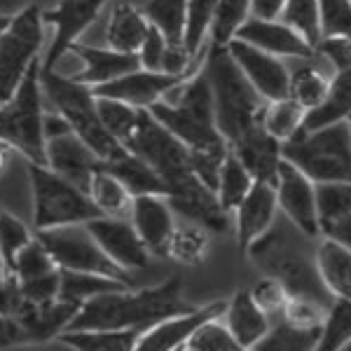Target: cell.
Segmentation results:
<instances>
[{"instance_id": "cell-1", "label": "cell", "mask_w": 351, "mask_h": 351, "mask_svg": "<svg viewBox=\"0 0 351 351\" xmlns=\"http://www.w3.org/2000/svg\"><path fill=\"white\" fill-rule=\"evenodd\" d=\"M319 239L321 237L307 234L279 213L274 225L246 248V256L263 276L279 281L288 298L309 300L330 309L335 298L324 286L316 265Z\"/></svg>"}, {"instance_id": "cell-2", "label": "cell", "mask_w": 351, "mask_h": 351, "mask_svg": "<svg viewBox=\"0 0 351 351\" xmlns=\"http://www.w3.org/2000/svg\"><path fill=\"white\" fill-rule=\"evenodd\" d=\"M195 309L183 298L178 276L150 288H122L84 302L68 330H141ZM66 330V332H68Z\"/></svg>"}, {"instance_id": "cell-3", "label": "cell", "mask_w": 351, "mask_h": 351, "mask_svg": "<svg viewBox=\"0 0 351 351\" xmlns=\"http://www.w3.org/2000/svg\"><path fill=\"white\" fill-rule=\"evenodd\" d=\"M150 115L171 132L190 152L223 148L228 141L218 132L213 92L204 68L180 80L176 87L150 106Z\"/></svg>"}, {"instance_id": "cell-4", "label": "cell", "mask_w": 351, "mask_h": 351, "mask_svg": "<svg viewBox=\"0 0 351 351\" xmlns=\"http://www.w3.org/2000/svg\"><path fill=\"white\" fill-rule=\"evenodd\" d=\"M202 68L213 92L218 132L223 134L228 145H232L253 127H258L267 101L260 99V94L248 84L239 66L230 56L228 47L208 45Z\"/></svg>"}, {"instance_id": "cell-5", "label": "cell", "mask_w": 351, "mask_h": 351, "mask_svg": "<svg viewBox=\"0 0 351 351\" xmlns=\"http://www.w3.org/2000/svg\"><path fill=\"white\" fill-rule=\"evenodd\" d=\"M40 87L45 101H49L52 110L59 112L61 117H66L73 134L80 141H84V145L101 162L108 164L120 160L122 155H127V150L101 124L99 108H96V94L92 87L75 80H68V77H61L52 71H43V68H40Z\"/></svg>"}, {"instance_id": "cell-6", "label": "cell", "mask_w": 351, "mask_h": 351, "mask_svg": "<svg viewBox=\"0 0 351 351\" xmlns=\"http://www.w3.org/2000/svg\"><path fill=\"white\" fill-rule=\"evenodd\" d=\"M284 162L319 183H351V124L300 132L281 148Z\"/></svg>"}, {"instance_id": "cell-7", "label": "cell", "mask_w": 351, "mask_h": 351, "mask_svg": "<svg viewBox=\"0 0 351 351\" xmlns=\"http://www.w3.org/2000/svg\"><path fill=\"white\" fill-rule=\"evenodd\" d=\"M43 59L28 71L21 87L10 101L0 106V143L19 152L28 164L45 167V96L40 87Z\"/></svg>"}, {"instance_id": "cell-8", "label": "cell", "mask_w": 351, "mask_h": 351, "mask_svg": "<svg viewBox=\"0 0 351 351\" xmlns=\"http://www.w3.org/2000/svg\"><path fill=\"white\" fill-rule=\"evenodd\" d=\"M33 197V232L87 225L101 218V211L94 206L92 197L75 188L52 169L40 164H26Z\"/></svg>"}, {"instance_id": "cell-9", "label": "cell", "mask_w": 351, "mask_h": 351, "mask_svg": "<svg viewBox=\"0 0 351 351\" xmlns=\"http://www.w3.org/2000/svg\"><path fill=\"white\" fill-rule=\"evenodd\" d=\"M43 40L45 21L38 3L10 19L0 36V106L12 99L33 64L43 59Z\"/></svg>"}, {"instance_id": "cell-10", "label": "cell", "mask_w": 351, "mask_h": 351, "mask_svg": "<svg viewBox=\"0 0 351 351\" xmlns=\"http://www.w3.org/2000/svg\"><path fill=\"white\" fill-rule=\"evenodd\" d=\"M43 246L49 251L54 265L61 271H84V274H104L110 279L132 284L127 271H122L106 256L99 241L89 232L87 225H71V228L36 232Z\"/></svg>"}, {"instance_id": "cell-11", "label": "cell", "mask_w": 351, "mask_h": 351, "mask_svg": "<svg viewBox=\"0 0 351 351\" xmlns=\"http://www.w3.org/2000/svg\"><path fill=\"white\" fill-rule=\"evenodd\" d=\"M124 150L141 157L145 164H150L167 183V190L178 180L192 176L190 150L162 122H157L150 115V110H143L138 129H136V134L132 136V141H129Z\"/></svg>"}, {"instance_id": "cell-12", "label": "cell", "mask_w": 351, "mask_h": 351, "mask_svg": "<svg viewBox=\"0 0 351 351\" xmlns=\"http://www.w3.org/2000/svg\"><path fill=\"white\" fill-rule=\"evenodd\" d=\"M108 0H59L52 10H43L45 26H52L54 36L49 49L43 56V68L52 71L56 61L89 31V26L99 19L101 10Z\"/></svg>"}, {"instance_id": "cell-13", "label": "cell", "mask_w": 351, "mask_h": 351, "mask_svg": "<svg viewBox=\"0 0 351 351\" xmlns=\"http://www.w3.org/2000/svg\"><path fill=\"white\" fill-rule=\"evenodd\" d=\"M228 52L234 59V64L239 66L248 84L260 94V99H286L288 89H291V66H288V61L271 56L241 40H232L228 45Z\"/></svg>"}, {"instance_id": "cell-14", "label": "cell", "mask_w": 351, "mask_h": 351, "mask_svg": "<svg viewBox=\"0 0 351 351\" xmlns=\"http://www.w3.org/2000/svg\"><path fill=\"white\" fill-rule=\"evenodd\" d=\"M169 204L176 216H183L188 223H195L208 232H228L232 228V216L220 206L216 192L204 185L195 173L178 180L169 188Z\"/></svg>"}, {"instance_id": "cell-15", "label": "cell", "mask_w": 351, "mask_h": 351, "mask_svg": "<svg viewBox=\"0 0 351 351\" xmlns=\"http://www.w3.org/2000/svg\"><path fill=\"white\" fill-rule=\"evenodd\" d=\"M279 213L291 220L295 228L311 237H321L319 213H316V183L307 178L293 164L281 162L274 180Z\"/></svg>"}, {"instance_id": "cell-16", "label": "cell", "mask_w": 351, "mask_h": 351, "mask_svg": "<svg viewBox=\"0 0 351 351\" xmlns=\"http://www.w3.org/2000/svg\"><path fill=\"white\" fill-rule=\"evenodd\" d=\"M225 307H228V300H216V302L202 304V307H195L185 314L164 319L141 332L134 351H178L188 347L197 328L206 324L208 319L223 316Z\"/></svg>"}, {"instance_id": "cell-17", "label": "cell", "mask_w": 351, "mask_h": 351, "mask_svg": "<svg viewBox=\"0 0 351 351\" xmlns=\"http://www.w3.org/2000/svg\"><path fill=\"white\" fill-rule=\"evenodd\" d=\"M87 228L94 234V239L99 241V246L104 248L106 256L122 271L129 274L134 269L148 267L152 256L129 218L101 216L92 220V223H87Z\"/></svg>"}, {"instance_id": "cell-18", "label": "cell", "mask_w": 351, "mask_h": 351, "mask_svg": "<svg viewBox=\"0 0 351 351\" xmlns=\"http://www.w3.org/2000/svg\"><path fill=\"white\" fill-rule=\"evenodd\" d=\"M234 40L248 43L253 47L263 49V52H267L271 56H279L284 61L311 59V56H316L314 45H309L295 28L284 24L281 19H256V16H251L239 28Z\"/></svg>"}, {"instance_id": "cell-19", "label": "cell", "mask_w": 351, "mask_h": 351, "mask_svg": "<svg viewBox=\"0 0 351 351\" xmlns=\"http://www.w3.org/2000/svg\"><path fill=\"white\" fill-rule=\"evenodd\" d=\"M45 167L52 169L56 176H61L64 180H68V183H73L75 188H80L89 195L92 178L104 167V162L84 145V141H80L71 132L66 136H59V138L47 141Z\"/></svg>"}, {"instance_id": "cell-20", "label": "cell", "mask_w": 351, "mask_h": 351, "mask_svg": "<svg viewBox=\"0 0 351 351\" xmlns=\"http://www.w3.org/2000/svg\"><path fill=\"white\" fill-rule=\"evenodd\" d=\"M129 220L143 239L145 248L150 256L167 258L169 243L178 223H176V211L171 208L167 197L148 195V197H136L129 211Z\"/></svg>"}, {"instance_id": "cell-21", "label": "cell", "mask_w": 351, "mask_h": 351, "mask_svg": "<svg viewBox=\"0 0 351 351\" xmlns=\"http://www.w3.org/2000/svg\"><path fill=\"white\" fill-rule=\"evenodd\" d=\"M185 77H171L164 73H152V71H138L127 73V75L117 77L112 82H106L101 87H94V94L101 99H112L129 104L134 108L148 110L150 106H155L157 101H162L171 89Z\"/></svg>"}, {"instance_id": "cell-22", "label": "cell", "mask_w": 351, "mask_h": 351, "mask_svg": "<svg viewBox=\"0 0 351 351\" xmlns=\"http://www.w3.org/2000/svg\"><path fill=\"white\" fill-rule=\"evenodd\" d=\"M276 216H279V204H276L274 185L256 180L248 197L232 213V228H234L237 243H239L243 253L253 241H258L274 225Z\"/></svg>"}, {"instance_id": "cell-23", "label": "cell", "mask_w": 351, "mask_h": 351, "mask_svg": "<svg viewBox=\"0 0 351 351\" xmlns=\"http://www.w3.org/2000/svg\"><path fill=\"white\" fill-rule=\"evenodd\" d=\"M77 311L80 307L64 300H56L52 304H31L24 300L10 316H14L16 324L21 326L26 344H43L64 335Z\"/></svg>"}, {"instance_id": "cell-24", "label": "cell", "mask_w": 351, "mask_h": 351, "mask_svg": "<svg viewBox=\"0 0 351 351\" xmlns=\"http://www.w3.org/2000/svg\"><path fill=\"white\" fill-rule=\"evenodd\" d=\"M281 148H284V145L276 138H271L263 129V124L253 127L251 132L243 134L237 143L230 145V150L234 152L243 167L253 173V178L260 180V183H271V185H274V180H276L281 162H284Z\"/></svg>"}, {"instance_id": "cell-25", "label": "cell", "mask_w": 351, "mask_h": 351, "mask_svg": "<svg viewBox=\"0 0 351 351\" xmlns=\"http://www.w3.org/2000/svg\"><path fill=\"white\" fill-rule=\"evenodd\" d=\"M73 52L80 59V75L75 82H82L87 87H101L106 82H112L127 73L138 71V56L136 54H122L112 52L108 47H92V45L77 43L73 45Z\"/></svg>"}, {"instance_id": "cell-26", "label": "cell", "mask_w": 351, "mask_h": 351, "mask_svg": "<svg viewBox=\"0 0 351 351\" xmlns=\"http://www.w3.org/2000/svg\"><path fill=\"white\" fill-rule=\"evenodd\" d=\"M223 321L228 324L237 342L241 344V349H253L271 328V319L258 307V302L251 295V288L237 291L228 300V307L223 311Z\"/></svg>"}, {"instance_id": "cell-27", "label": "cell", "mask_w": 351, "mask_h": 351, "mask_svg": "<svg viewBox=\"0 0 351 351\" xmlns=\"http://www.w3.org/2000/svg\"><path fill=\"white\" fill-rule=\"evenodd\" d=\"M288 66H291V89H288V96L295 104L302 106L307 112L319 108L328 96V89H330V66L319 54L311 56V59L288 61Z\"/></svg>"}, {"instance_id": "cell-28", "label": "cell", "mask_w": 351, "mask_h": 351, "mask_svg": "<svg viewBox=\"0 0 351 351\" xmlns=\"http://www.w3.org/2000/svg\"><path fill=\"white\" fill-rule=\"evenodd\" d=\"M148 28L150 21L143 10L132 3H117L106 21V45L112 52L138 54L141 45L148 36Z\"/></svg>"}, {"instance_id": "cell-29", "label": "cell", "mask_w": 351, "mask_h": 351, "mask_svg": "<svg viewBox=\"0 0 351 351\" xmlns=\"http://www.w3.org/2000/svg\"><path fill=\"white\" fill-rule=\"evenodd\" d=\"M316 265L328 293L335 300L351 302V248L321 237L316 248Z\"/></svg>"}, {"instance_id": "cell-30", "label": "cell", "mask_w": 351, "mask_h": 351, "mask_svg": "<svg viewBox=\"0 0 351 351\" xmlns=\"http://www.w3.org/2000/svg\"><path fill=\"white\" fill-rule=\"evenodd\" d=\"M349 120H351V68L332 73L328 96L319 108L307 112L302 132H316V129L349 122Z\"/></svg>"}, {"instance_id": "cell-31", "label": "cell", "mask_w": 351, "mask_h": 351, "mask_svg": "<svg viewBox=\"0 0 351 351\" xmlns=\"http://www.w3.org/2000/svg\"><path fill=\"white\" fill-rule=\"evenodd\" d=\"M106 169L120 178V183L124 188L129 190V195L134 197H148V195H160V197H167V183L162 180V176L155 171V169L150 167V164H145L141 157L132 155V152H127V155H122L120 160L115 162H108L104 164Z\"/></svg>"}, {"instance_id": "cell-32", "label": "cell", "mask_w": 351, "mask_h": 351, "mask_svg": "<svg viewBox=\"0 0 351 351\" xmlns=\"http://www.w3.org/2000/svg\"><path fill=\"white\" fill-rule=\"evenodd\" d=\"M304 120H307V110L300 104H295L291 96H286V99H276L265 104L260 124H263V129L271 138H276L284 145L302 132Z\"/></svg>"}, {"instance_id": "cell-33", "label": "cell", "mask_w": 351, "mask_h": 351, "mask_svg": "<svg viewBox=\"0 0 351 351\" xmlns=\"http://www.w3.org/2000/svg\"><path fill=\"white\" fill-rule=\"evenodd\" d=\"M122 288H132V284L110 279L104 274H84V271H61V291L59 300L71 302L75 307H82L89 300L106 295L112 291H122Z\"/></svg>"}, {"instance_id": "cell-34", "label": "cell", "mask_w": 351, "mask_h": 351, "mask_svg": "<svg viewBox=\"0 0 351 351\" xmlns=\"http://www.w3.org/2000/svg\"><path fill=\"white\" fill-rule=\"evenodd\" d=\"M89 197H92L94 206L101 211V216L108 218H129L132 211L134 197L129 190L120 183L117 176H112L108 169L101 167L89 185Z\"/></svg>"}, {"instance_id": "cell-35", "label": "cell", "mask_w": 351, "mask_h": 351, "mask_svg": "<svg viewBox=\"0 0 351 351\" xmlns=\"http://www.w3.org/2000/svg\"><path fill=\"white\" fill-rule=\"evenodd\" d=\"M141 330H68L56 342L73 351H134Z\"/></svg>"}, {"instance_id": "cell-36", "label": "cell", "mask_w": 351, "mask_h": 351, "mask_svg": "<svg viewBox=\"0 0 351 351\" xmlns=\"http://www.w3.org/2000/svg\"><path fill=\"white\" fill-rule=\"evenodd\" d=\"M253 185H256L253 173L248 171L239 157L230 150L228 160H225L223 169H220L218 185H216V197H218L220 206L232 216V213L239 208V204L248 197V192L253 190Z\"/></svg>"}, {"instance_id": "cell-37", "label": "cell", "mask_w": 351, "mask_h": 351, "mask_svg": "<svg viewBox=\"0 0 351 351\" xmlns=\"http://www.w3.org/2000/svg\"><path fill=\"white\" fill-rule=\"evenodd\" d=\"M319 328H302L288 324L284 316L271 321L269 332L253 347V351H314Z\"/></svg>"}, {"instance_id": "cell-38", "label": "cell", "mask_w": 351, "mask_h": 351, "mask_svg": "<svg viewBox=\"0 0 351 351\" xmlns=\"http://www.w3.org/2000/svg\"><path fill=\"white\" fill-rule=\"evenodd\" d=\"M248 19H251V0H216L208 45L228 47Z\"/></svg>"}, {"instance_id": "cell-39", "label": "cell", "mask_w": 351, "mask_h": 351, "mask_svg": "<svg viewBox=\"0 0 351 351\" xmlns=\"http://www.w3.org/2000/svg\"><path fill=\"white\" fill-rule=\"evenodd\" d=\"M96 108H99V117H101V124L106 127V132H108L122 148H127V143L132 141L136 129H138L143 110L134 108V106H129V104H122V101L101 99V96H96Z\"/></svg>"}, {"instance_id": "cell-40", "label": "cell", "mask_w": 351, "mask_h": 351, "mask_svg": "<svg viewBox=\"0 0 351 351\" xmlns=\"http://www.w3.org/2000/svg\"><path fill=\"white\" fill-rule=\"evenodd\" d=\"M213 10L216 0H190L188 14H185V28H183V43L188 52L202 61L208 49V31H211Z\"/></svg>"}, {"instance_id": "cell-41", "label": "cell", "mask_w": 351, "mask_h": 351, "mask_svg": "<svg viewBox=\"0 0 351 351\" xmlns=\"http://www.w3.org/2000/svg\"><path fill=\"white\" fill-rule=\"evenodd\" d=\"M211 232L199 228L195 223H185L178 225L169 243V253L167 258H173L176 263L183 265H199L206 260L208 248H211V239H208Z\"/></svg>"}, {"instance_id": "cell-42", "label": "cell", "mask_w": 351, "mask_h": 351, "mask_svg": "<svg viewBox=\"0 0 351 351\" xmlns=\"http://www.w3.org/2000/svg\"><path fill=\"white\" fill-rule=\"evenodd\" d=\"M316 213L321 234L351 216V183H319L316 185Z\"/></svg>"}, {"instance_id": "cell-43", "label": "cell", "mask_w": 351, "mask_h": 351, "mask_svg": "<svg viewBox=\"0 0 351 351\" xmlns=\"http://www.w3.org/2000/svg\"><path fill=\"white\" fill-rule=\"evenodd\" d=\"M188 5L190 0H148L143 14L152 26H157L167 36L169 43H183Z\"/></svg>"}, {"instance_id": "cell-44", "label": "cell", "mask_w": 351, "mask_h": 351, "mask_svg": "<svg viewBox=\"0 0 351 351\" xmlns=\"http://www.w3.org/2000/svg\"><path fill=\"white\" fill-rule=\"evenodd\" d=\"M351 342V302L335 300L326 314L314 351H342Z\"/></svg>"}, {"instance_id": "cell-45", "label": "cell", "mask_w": 351, "mask_h": 351, "mask_svg": "<svg viewBox=\"0 0 351 351\" xmlns=\"http://www.w3.org/2000/svg\"><path fill=\"white\" fill-rule=\"evenodd\" d=\"M33 237H36V232L28 230L19 218L12 216V213L0 208V256H3V263H5V267H8L10 279H12L16 258H19V253L33 241Z\"/></svg>"}, {"instance_id": "cell-46", "label": "cell", "mask_w": 351, "mask_h": 351, "mask_svg": "<svg viewBox=\"0 0 351 351\" xmlns=\"http://www.w3.org/2000/svg\"><path fill=\"white\" fill-rule=\"evenodd\" d=\"M281 21L295 28L300 36L309 45L321 43V16H319V0H286Z\"/></svg>"}, {"instance_id": "cell-47", "label": "cell", "mask_w": 351, "mask_h": 351, "mask_svg": "<svg viewBox=\"0 0 351 351\" xmlns=\"http://www.w3.org/2000/svg\"><path fill=\"white\" fill-rule=\"evenodd\" d=\"M56 269H59V267L54 265L49 251L43 246V241L38 239V237H33V241L28 243L24 251L19 253V258H16L12 279L31 281V279H38V276L52 274V271H56Z\"/></svg>"}, {"instance_id": "cell-48", "label": "cell", "mask_w": 351, "mask_h": 351, "mask_svg": "<svg viewBox=\"0 0 351 351\" xmlns=\"http://www.w3.org/2000/svg\"><path fill=\"white\" fill-rule=\"evenodd\" d=\"M188 347L192 351H241V344L230 332L223 316L208 319L206 324L197 328V332L192 335Z\"/></svg>"}, {"instance_id": "cell-49", "label": "cell", "mask_w": 351, "mask_h": 351, "mask_svg": "<svg viewBox=\"0 0 351 351\" xmlns=\"http://www.w3.org/2000/svg\"><path fill=\"white\" fill-rule=\"evenodd\" d=\"M61 291V269L47 276H38L31 281H19V293L31 304H52L59 300Z\"/></svg>"}, {"instance_id": "cell-50", "label": "cell", "mask_w": 351, "mask_h": 351, "mask_svg": "<svg viewBox=\"0 0 351 351\" xmlns=\"http://www.w3.org/2000/svg\"><path fill=\"white\" fill-rule=\"evenodd\" d=\"M251 295L258 302V307L263 309L271 321L279 319V316L284 314L286 302H288V293L281 288L279 281L267 279V276H265L258 286L251 288Z\"/></svg>"}, {"instance_id": "cell-51", "label": "cell", "mask_w": 351, "mask_h": 351, "mask_svg": "<svg viewBox=\"0 0 351 351\" xmlns=\"http://www.w3.org/2000/svg\"><path fill=\"white\" fill-rule=\"evenodd\" d=\"M167 36L160 31L157 26L148 28V36H145L143 45L138 49V64L143 71H152V73H162V64H164V54H167Z\"/></svg>"}, {"instance_id": "cell-52", "label": "cell", "mask_w": 351, "mask_h": 351, "mask_svg": "<svg viewBox=\"0 0 351 351\" xmlns=\"http://www.w3.org/2000/svg\"><path fill=\"white\" fill-rule=\"evenodd\" d=\"M316 54L330 66L332 73L347 71V68H351V38L347 36L324 38V40L316 45Z\"/></svg>"}, {"instance_id": "cell-53", "label": "cell", "mask_w": 351, "mask_h": 351, "mask_svg": "<svg viewBox=\"0 0 351 351\" xmlns=\"http://www.w3.org/2000/svg\"><path fill=\"white\" fill-rule=\"evenodd\" d=\"M21 293H19V281L10 279L8 267L0 256V314H12V311L21 304Z\"/></svg>"}, {"instance_id": "cell-54", "label": "cell", "mask_w": 351, "mask_h": 351, "mask_svg": "<svg viewBox=\"0 0 351 351\" xmlns=\"http://www.w3.org/2000/svg\"><path fill=\"white\" fill-rule=\"evenodd\" d=\"M286 0H251V16L256 19H281Z\"/></svg>"}, {"instance_id": "cell-55", "label": "cell", "mask_w": 351, "mask_h": 351, "mask_svg": "<svg viewBox=\"0 0 351 351\" xmlns=\"http://www.w3.org/2000/svg\"><path fill=\"white\" fill-rule=\"evenodd\" d=\"M43 129H45V141H52V138H59V136H66L71 134V124L66 122V117H61L59 112H49L45 110V120H43Z\"/></svg>"}, {"instance_id": "cell-56", "label": "cell", "mask_w": 351, "mask_h": 351, "mask_svg": "<svg viewBox=\"0 0 351 351\" xmlns=\"http://www.w3.org/2000/svg\"><path fill=\"white\" fill-rule=\"evenodd\" d=\"M321 237H326V239H332V241L342 243V246L351 248V216L342 218L339 223L332 225V228H328Z\"/></svg>"}, {"instance_id": "cell-57", "label": "cell", "mask_w": 351, "mask_h": 351, "mask_svg": "<svg viewBox=\"0 0 351 351\" xmlns=\"http://www.w3.org/2000/svg\"><path fill=\"white\" fill-rule=\"evenodd\" d=\"M36 5V0H0V16H8L12 19L19 12H24L26 8Z\"/></svg>"}, {"instance_id": "cell-58", "label": "cell", "mask_w": 351, "mask_h": 351, "mask_svg": "<svg viewBox=\"0 0 351 351\" xmlns=\"http://www.w3.org/2000/svg\"><path fill=\"white\" fill-rule=\"evenodd\" d=\"M8 145H3V143H0V171H3V169H5V164H8Z\"/></svg>"}, {"instance_id": "cell-59", "label": "cell", "mask_w": 351, "mask_h": 351, "mask_svg": "<svg viewBox=\"0 0 351 351\" xmlns=\"http://www.w3.org/2000/svg\"><path fill=\"white\" fill-rule=\"evenodd\" d=\"M8 24H10L8 16H0V36H3V31H5V28H8Z\"/></svg>"}, {"instance_id": "cell-60", "label": "cell", "mask_w": 351, "mask_h": 351, "mask_svg": "<svg viewBox=\"0 0 351 351\" xmlns=\"http://www.w3.org/2000/svg\"><path fill=\"white\" fill-rule=\"evenodd\" d=\"M342 351H351V342H349V344H347V347H344Z\"/></svg>"}, {"instance_id": "cell-61", "label": "cell", "mask_w": 351, "mask_h": 351, "mask_svg": "<svg viewBox=\"0 0 351 351\" xmlns=\"http://www.w3.org/2000/svg\"><path fill=\"white\" fill-rule=\"evenodd\" d=\"M178 351H192L190 347H183V349H178Z\"/></svg>"}, {"instance_id": "cell-62", "label": "cell", "mask_w": 351, "mask_h": 351, "mask_svg": "<svg viewBox=\"0 0 351 351\" xmlns=\"http://www.w3.org/2000/svg\"><path fill=\"white\" fill-rule=\"evenodd\" d=\"M241 351H253V349H241Z\"/></svg>"}, {"instance_id": "cell-63", "label": "cell", "mask_w": 351, "mask_h": 351, "mask_svg": "<svg viewBox=\"0 0 351 351\" xmlns=\"http://www.w3.org/2000/svg\"><path fill=\"white\" fill-rule=\"evenodd\" d=\"M349 124H351V122H349Z\"/></svg>"}, {"instance_id": "cell-64", "label": "cell", "mask_w": 351, "mask_h": 351, "mask_svg": "<svg viewBox=\"0 0 351 351\" xmlns=\"http://www.w3.org/2000/svg\"><path fill=\"white\" fill-rule=\"evenodd\" d=\"M349 122H351V120H349Z\"/></svg>"}]
</instances>
